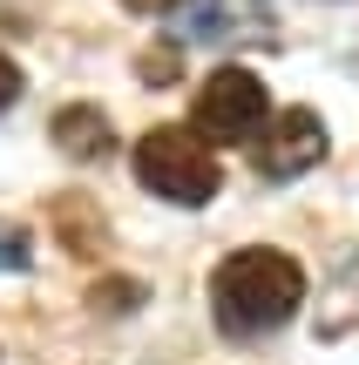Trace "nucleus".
Instances as JSON below:
<instances>
[{"label":"nucleus","instance_id":"1","mask_svg":"<svg viewBox=\"0 0 359 365\" xmlns=\"http://www.w3.org/2000/svg\"><path fill=\"white\" fill-rule=\"evenodd\" d=\"M305 304V271L285 250H231L211 277V312L231 339H265Z\"/></svg>","mask_w":359,"mask_h":365},{"label":"nucleus","instance_id":"2","mask_svg":"<svg viewBox=\"0 0 359 365\" xmlns=\"http://www.w3.org/2000/svg\"><path fill=\"white\" fill-rule=\"evenodd\" d=\"M136 176H143V190H156L163 203H176V210H203L224 190L217 149L197 143L190 129H149L143 143H136Z\"/></svg>","mask_w":359,"mask_h":365},{"label":"nucleus","instance_id":"3","mask_svg":"<svg viewBox=\"0 0 359 365\" xmlns=\"http://www.w3.org/2000/svg\"><path fill=\"white\" fill-rule=\"evenodd\" d=\"M265 129V81L251 68H217L190 102V135L197 143H251Z\"/></svg>","mask_w":359,"mask_h":365},{"label":"nucleus","instance_id":"4","mask_svg":"<svg viewBox=\"0 0 359 365\" xmlns=\"http://www.w3.org/2000/svg\"><path fill=\"white\" fill-rule=\"evenodd\" d=\"M325 149H333V143H325V122L312 115V108H278V115H265V129H258L251 163H258V176L292 182V176L319 170Z\"/></svg>","mask_w":359,"mask_h":365},{"label":"nucleus","instance_id":"5","mask_svg":"<svg viewBox=\"0 0 359 365\" xmlns=\"http://www.w3.org/2000/svg\"><path fill=\"white\" fill-rule=\"evenodd\" d=\"M54 143H61L75 163L108 156V115L102 108H61V115H54Z\"/></svg>","mask_w":359,"mask_h":365},{"label":"nucleus","instance_id":"6","mask_svg":"<svg viewBox=\"0 0 359 365\" xmlns=\"http://www.w3.org/2000/svg\"><path fill=\"white\" fill-rule=\"evenodd\" d=\"M224 27H238V41H258L271 21H265V14H251L244 0H211V7L190 14V34H203V41H224Z\"/></svg>","mask_w":359,"mask_h":365},{"label":"nucleus","instance_id":"7","mask_svg":"<svg viewBox=\"0 0 359 365\" xmlns=\"http://www.w3.org/2000/svg\"><path fill=\"white\" fill-rule=\"evenodd\" d=\"M27 264H34V237L14 217H0V271H27Z\"/></svg>","mask_w":359,"mask_h":365},{"label":"nucleus","instance_id":"8","mask_svg":"<svg viewBox=\"0 0 359 365\" xmlns=\"http://www.w3.org/2000/svg\"><path fill=\"white\" fill-rule=\"evenodd\" d=\"M136 298H143L136 284H95V304H108V312H129Z\"/></svg>","mask_w":359,"mask_h":365},{"label":"nucleus","instance_id":"9","mask_svg":"<svg viewBox=\"0 0 359 365\" xmlns=\"http://www.w3.org/2000/svg\"><path fill=\"white\" fill-rule=\"evenodd\" d=\"M14 95H21V68L0 54V108H14Z\"/></svg>","mask_w":359,"mask_h":365},{"label":"nucleus","instance_id":"10","mask_svg":"<svg viewBox=\"0 0 359 365\" xmlns=\"http://www.w3.org/2000/svg\"><path fill=\"white\" fill-rule=\"evenodd\" d=\"M129 14H170V7H183V0H122Z\"/></svg>","mask_w":359,"mask_h":365}]
</instances>
